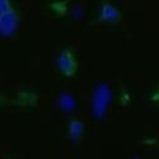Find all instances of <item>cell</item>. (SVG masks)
<instances>
[{"mask_svg": "<svg viewBox=\"0 0 159 159\" xmlns=\"http://www.w3.org/2000/svg\"><path fill=\"white\" fill-rule=\"evenodd\" d=\"M110 101V90L106 85L98 87L96 90V98H94V111L97 115H102L104 111L106 104Z\"/></svg>", "mask_w": 159, "mask_h": 159, "instance_id": "1", "label": "cell"}, {"mask_svg": "<svg viewBox=\"0 0 159 159\" xmlns=\"http://www.w3.org/2000/svg\"><path fill=\"white\" fill-rule=\"evenodd\" d=\"M61 106L65 110H71V107H73V99L69 96H66V97L64 96L61 98Z\"/></svg>", "mask_w": 159, "mask_h": 159, "instance_id": "2", "label": "cell"}]
</instances>
